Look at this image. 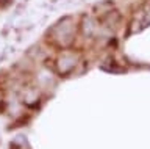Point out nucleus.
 <instances>
[{
    "mask_svg": "<svg viewBox=\"0 0 150 149\" xmlns=\"http://www.w3.org/2000/svg\"><path fill=\"white\" fill-rule=\"evenodd\" d=\"M75 29L74 17H64L50 30V39L58 47H69L75 39Z\"/></svg>",
    "mask_w": 150,
    "mask_h": 149,
    "instance_id": "f257e3e1",
    "label": "nucleus"
},
{
    "mask_svg": "<svg viewBox=\"0 0 150 149\" xmlns=\"http://www.w3.org/2000/svg\"><path fill=\"white\" fill-rule=\"evenodd\" d=\"M77 63H78L77 55L72 53V52H64L58 57V60H56V69H58V72L61 76H69V74L75 69Z\"/></svg>",
    "mask_w": 150,
    "mask_h": 149,
    "instance_id": "f03ea898",
    "label": "nucleus"
},
{
    "mask_svg": "<svg viewBox=\"0 0 150 149\" xmlns=\"http://www.w3.org/2000/svg\"><path fill=\"white\" fill-rule=\"evenodd\" d=\"M149 25H150V5L144 6L142 10H139V13L136 14L133 22H131V31L136 33V31L142 30Z\"/></svg>",
    "mask_w": 150,
    "mask_h": 149,
    "instance_id": "7ed1b4c3",
    "label": "nucleus"
},
{
    "mask_svg": "<svg viewBox=\"0 0 150 149\" xmlns=\"http://www.w3.org/2000/svg\"><path fill=\"white\" fill-rule=\"evenodd\" d=\"M81 27H83V35L84 36H92L97 30V24L94 22L92 17H84Z\"/></svg>",
    "mask_w": 150,
    "mask_h": 149,
    "instance_id": "20e7f679",
    "label": "nucleus"
},
{
    "mask_svg": "<svg viewBox=\"0 0 150 149\" xmlns=\"http://www.w3.org/2000/svg\"><path fill=\"white\" fill-rule=\"evenodd\" d=\"M120 22V16L117 11H108L105 17H103V24H105L106 27H114Z\"/></svg>",
    "mask_w": 150,
    "mask_h": 149,
    "instance_id": "39448f33",
    "label": "nucleus"
},
{
    "mask_svg": "<svg viewBox=\"0 0 150 149\" xmlns=\"http://www.w3.org/2000/svg\"><path fill=\"white\" fill-rule=\"evenodd\" d=\"M38 97H39V94H38L36 88H28V90L25 91V94H23V102H27V104H33L35 101H38Z\"/></svg>",
    "mask_w": 150,
    "mask_h": 149,
    "instance_id": "423d86ee",
    "label": "nucleus"
},
{
    "mask_svg": "<svg viewBox=\"0 0 150 149\" xmlns=\"http://www.w3.org/2000/svg\"><path fill=\"white\" fill-rule=\"evenodd\" d=\"M8 2H9V0H0V6H5Z\"/></svg>",
    "mask_w": 150,
    "mask_h": 149,
    "instance_id": "0eeeda50",
    "label": "nucleus"
}]
</instances>
